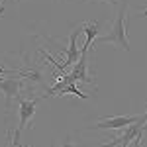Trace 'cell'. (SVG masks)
Listing matches in <instances>:
<instances>
[{"mask_svg":"<svg viewBox=\"0 0 147 147\" xmlns=\"http://www.w3.org/2000/svg\"><path fill=\"white\" fill-rule=\"evenodd\" d=\"M24 90V79L18 75H12L10 79H0V92L6 98V106H10L12 100H20Z\"/></svg>","mask_w":147,"mask_h":147,"instance_id":"cell-3","label":"cell"},{"mask_svg":"<svg viewBox=\"0 0 147 147\" xmlns=\"http://www.w3.org/2000/svg\"><path fill=\"white\" fill-rule=\"evenodd\" d=\"M63 94H75V96H80V98H88L84 92H80L79 88H77V84H75V82H69V84H65V86L59 90V94H57V96H63Z\"/></svg>","mask_w":147,"mask_h":147,"instance_id":"cell-8","label":"cell"},{"mask_svg":"<svg viewBox=\"0 0 147 147\" xmlns=\"http://www.w3.org/2000/svg\"><path fill=\"white\" fill-rule=\"evenodd\" d=\"M125 12H127V2H124L118 10V16L112 24V30L108 35H102L98 37L100 43H116L118 47H122L124 51H129V39H127V30H125Z\"/></svg>","mask_w":147,"mask_h":147,"instance_id":"cell-1","label":"cell"},{"mask_svg":"<svg viewBox=\"0 0 147 147\" xmlns=\"http://www.w3.org/2000/svg\"><path fill=\"white\" fill-rule=\"evenodd\" d=\"M41 98H43V96H37V98H20V112H18L20 114V124H18V129H16L14 139L10 141L12 145H18V143H20V134L26 129L28 122L34 118L35 108H37V104H39Z\"/></svg>","mask_w":147,"mask_h":147,"instance_id":"cell-2","label":"cell"},{"mask_svg":"<svg viewBox=\"0 0 147 147\" xmlns=\"http://www.w3.org/2000/svg\"><path fill=\"white\" fill-rule=\"evenodd\" d=\"M139 14H141V16H147V8H145V10H141Z\"/></svg>","mask_w":147,"mask_h":147,"instance_id":"cell-11","label":"cell"},{"mask_svg":"<svg viewBox=\"0 0 147 147\" xmlns=\"http://www.w3.org/2000/svg\"><path fill=\"white\" fill-rule=\"evenodd\" d=\"M141 134H143V131H141ZM141 134L134 137V139H131V143H129L127 147H141V141H143V139H141Z\"/></svg>","mask_w":147,"mask_h":147,"instance_id":"cell-10","label":"cell"},{"mask_svg":"<svg viewBox=\"0 0 147 147\" xmlns=\"http://www.w3.org/2000/svg\"><path fill=\"white\" fill-rule=\"evenodd\" d=\"M2 12H4V8H2V6H0V14H2Z\"/></svg>","mask_w":147,"mask_h":147,"instance_id":"cell-12","label":"cell"},{"mask_svg":"<svg viewBox=\"0 0 147 147\" xmlns=\"http://www.w3.org/2000/svg\"><path fill=\"white\" fill-rule=\"evenodd\" d=\"M139 120V116H112V118H106L94 125L96 129H116V127H127V125L136 124Z\"/></svg>","mask_w":147,"mask_h":147,"instance_id":"cell-4","label":"cell"},{"mask_svg":"<svg viewBox=\"0 0 147 147\" xmlns=\"http://www.w3.org/2000/svg\"><path fill=\"white\" fill-rule=\"evenodd\" d=\"M79 34H80V26L77 28V30H73V34H71V37H69L67 59H65V63H63V69L71 67V65H75V63L79 61V57H80V51H79V47H77V37H79Z\"/></svg>","mask_w":147,"mask_h":147,"instance_id":"cell-6","label":"cell"},{"mask_svg":"<svg viewBox=\"0 0 147 147\" xmlns=\"http://www.w3.org/2000/svg\"><path fill=\"white\" fill-rule=\"evenodd\" d=\"M80 32H84V34H86V43L80 47V53H88V49L92 47V41L98 37V32H100V22L82 24V26H80Z\"/></svg>","mask_w":147,"mask_h":147,"instance_id":"cell-7","label":"cell"},{"mask_svg":"<svg viewBox=\"0 0 147 147\" xmlns=\"http://www.w3.org/2000/svg\"><path fill=\"white\" fill-rule=\"evenodd\" d=\"M86 55H88V53H80L79 61L75 63V67H73V71H71V75H73L75 82H88V84H94V80H92L90 73H88Z\"/></svg>","mask_w":147,"mask_h":147,"instance_id":"cell-5","label":"cell"},{"mask_svg":"<svg viewBox=\"0 0 147 147\" xmlns=\"http://www.w3.org/2000/svg\"><path fill=\"white\" fill-rule=\"evenodd\" d=\"M53 147H80L77 141H73L71 137H63V139H59L53 143Z\"/></svg>","mask_w":147,"mask_h":147,"instance_id":"cell-9","label":"cell"}]
</instances>
